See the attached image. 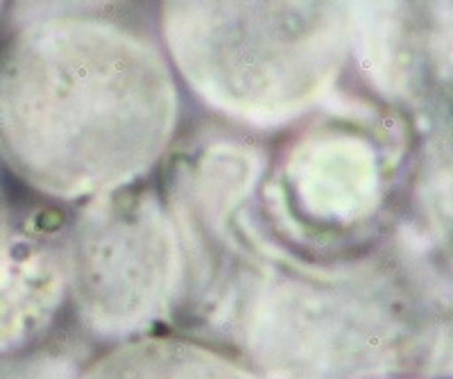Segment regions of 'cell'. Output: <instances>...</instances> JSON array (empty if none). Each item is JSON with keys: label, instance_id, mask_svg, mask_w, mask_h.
Returning a JSON list of instances; mask_svg holds the SVG:
<instances>
[{"label": "cell", "instance_id": "1", "mask_svg": "<svg viewBox=\"0 0 453 379\" xmlns=\"http://www.w3.org/2000/svg\"><path fill=\"white\" fill-rule=\"evenodd\" d=\"M88 62V59H87ZM14 64L0 87V157L12 175L52 203L82 205L145 182L168 141L159 89H136L134 68Z\"/></svg>", "mask_w": 453, "mask_h": 379}, {"label": "cell", "instance_id": "2", "mask_svg": "<svg viewBox=\"0 0 453 379\" xmlns=\"http://www.w3.org/2000/svg\"><path fill=\"white\" fill-rule=\"evenodd\" d=\"M66 286L98 332H132L157 318L186 275L165 200L145 182L82 203L64 225Z\"/></svg>", "mask_w": 453, "mask_h": 379}, {"label": "cell", "instance_id": "3", "mask_svg": "<svg viewBox=\"0 0 453 379\" xmlns=\"http://www.w3.org/2000/svg\"><path fill=\"white\" fill-rule=\"evenodd\" d=\"M261 175V213L279 241L315 252L354 250L381 232L396 196L395 164L367 141H309Z\"/></svg>", "mask_w": 453, "mask_h": 379}, {"label": "cell", "instance_id": "4", "mask_svg": "<svg viewBox=\"0 0 453 379\" xmlns=\"http://www.w3.org/2000/svg\"><path fill=\"white\" fill-rule=\"evenodd\" d=\"M48 207L10 200L0 175V364L30 345L66 300L64 225Z\"/></svg>", "mask_w": 453, "mask_h": 379}, {"label": "cell", "instance_id": "5", "mask_svg": "<svg viewBox=\"0 0 453 379\" xmlns=\"http://www.w3.org/2000/svg\"><path fill=\"white\" fill-rule=\"evenodd\" d=\"M52 361L55 359L46 357L26 359L21 364L10 366L7 373H0V379H64L62 373H52L57 368Z\"/></svg>", "mask_w": 453, "mask_h": 379}]
</instances>
